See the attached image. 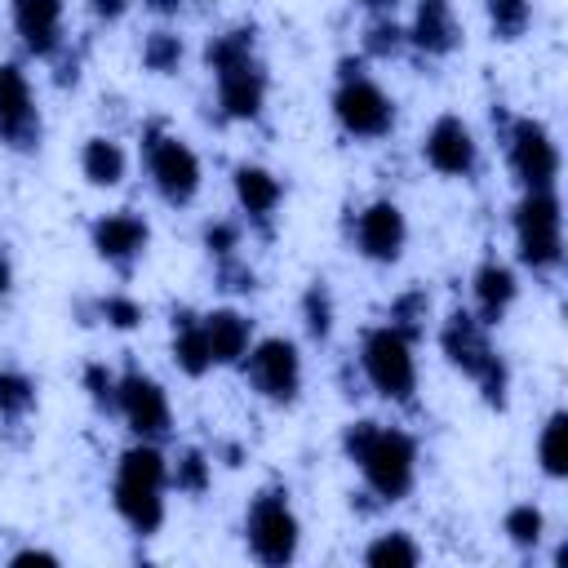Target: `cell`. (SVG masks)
Listing matches in <instances>:
<instances>
[{"instance_id":"obj_21","label":"cell","mask_w":568,"mask_h":568,"mask_svg":"<svg viewBox=\"0 0 568 568\" xmlns=\"http://www.w3.org/2000/svg\"><path fill=\"white\" fill-rule=\"evenodd\" d=\"M231 182H235V200H240L244 217L266 226V222L275 217L280 200H284V182H280L271 169H262V164H235Z\"/></svg>"},{"instance_id":"obj_34","label":"cell","mask_w":568,"mask_h":568,"mask_svg":"<svg viewBox=\"0 0 568 568\" xmlns=\"http://www.w3.org/2000/svg\"><path fill=\"white\" fill-rule=\"evenodd\" d=\"M244 53H253V27H231V31H222V36L209 40L204 62H209V71H213V67L235 62V58H244Z\"/></svg>"},{"instance_id":"obj_25","label":"cell","mask_w":568,"mask_h":568,"mask_svg":"<svg viewBox=\"0 0 568 568\" xmlns=\"http://www.w3.org/2000/svg\"><path fill=\"white\" fill-rule=\"evenodd\" d=\"M537 462L550 479H564L568 475V413L555 408L541 426V439H537Z\"/></svg>"},{"instance_id":"obj_35","label":"cell","mask_w":568,"mask_h":568,"mask_svg":"<svg viewBox=\"0 0 568 568\" xmlns=\"http://www.w3.org/2000/svg\"><path fill=\"white\" fill-rule=\"evenodd\" d=\"M98 315H102L111 328H138V324H142V306H138L133 297H124V293L102 297V302H98Z\"/></svg>"},{"instance_id":"obj_11","label":"cell","mask_w":568,"mask_h":568,"mask_svg":"<svg viewBox=\"0 0 568 568\" xmlns=\"http://www.w3.org/2000/svg\"><path fill=\"white\" fill-rule=\"evenodd\" d=\"M115 413L124 417V426L138 439H155V444L173 426V408H169L164 386L151 373H142V368H129V373L115 377Z\"/></svg>"},{"instance_id":"obj_2","label":"cell","mask_w":568,"mask_h":568,"mask_svg":"<svg viewBox=\"0 0 568 568\" xmlns=\"http://www.w3.org/2000/svg\"><path fill=\"white\" fill-rule=\"evenodd\" d=\"M164 488H169V457L160 453L155 439H138L120 453L115 462V515L138 532L151 537L164 524Z\"/></svg>"},{"instance_id":"obj_40","label":"cell","mask_w":568,"mask_h":568,"mask_svg":"<svg viewBox=\"0 0 568 568\" xmlns=\"http://www.w3.org/2000/svg\"><path fill=\"white\" fill-rule=\"evenodd\" d=\"M13 288V262H9V253L0 248V297Z\"/></svg>"},{"instance_id":"obj_39","label":"cell","mask_w":568,"mask_h":568,"mask_svg":"<svg viewBox=\"0 0 568 568\" xmlns=\"http://www.w3.org/2000/svg\"><path fill=\"white\" fill-rule=\"evenodd\" d=\"M124 9H129V0H93V13L106 18V22H115Z\"/></svg>"},{"instance_id":"obj_32","label":"cell","mask_w":568,"mask_h":568,"mask_svg":"<svg viewBox=\"0 0 568 568\" xmlns=\"http://www.w3.org/2000/svg\"><path fill=\"white\" fill-rule=\"evenodd\" d=\"M426 315H430V297H426V288H408V293H399V297L390 302V320H386V324H395L404 337L417 342Z\"/></svg>"},{"instance_id":"obj_18","label":"cell","mask_w":568,"mask_h":568,"mask_svg":"<svg viewBox=\"0 0 568 568\" xmlns=\"http://www.w3.org/2000/svg\"><path fill=\"white\" fill-rule=\"evenodd\" d=\"M404 40L426 53V58H444L462 44V22L453 13V0H417L413 22L404 27Z\"/></svg>"},{"instance_id":"obj_4","label":"cell","mask_w":568,"mask_h":568,"mask_svg":"<svg viewBox=\"0 0 568 568\" xmlns=\"http://www.w3.org/2000/svg\"><path fill=\"white\" fill-rule=\"evenodd\" d=\"M359 368L368 386L390 404H413L417 395V355L413 337H404L395 324H377L359 342Z\"/></svg>"},{"instance_id":"obj_14","label":"cell","mask_w":568,"mask_h":568,"mask_svg":"<svg viewBox=\"0 0 568 568\" xmlns=\"http://www.w3.org/2000/svg\"><path fill=\"white\" fill-rule=\"evenodd\" d=\"M213 80H217V106H222L226 120H257L262 115V106H266V71H262V62L253 53L213 67Z\"/></svg>"},{"instance_id":"obj_1","label":"cell","mask_w":568,"mask_h":568,"mask_svg":"<svg viewBox=\"0 0 568 568\" xmlns=\"http://www.w3.org/2000/svg\"><path fill=\"white\" fill-rule=\"evenodd\" d=\"M342 448L359 466V475H364V484L377 501L390 506V501H404L413 493V484H417V439L408 430L364 417V422L346 426Z\"/></svg>"},{"instance_id":"obj_6","label":"cell","mask_w":568,"mask_h":568,"mask_svg":"<svg viewBox=\"0 0 568 568\" xmlns=\"http://www.w3.org/2000/svg\"><path fill=\"white\" fill-rule=\"evenodd\" d=\"M515 248L528 271H555L564 262V209L555 186L546 191H524L515 204Z\"/></svg>"},{"instance_id":"obj_36","label":"cell","mask_w":568,"mask_h":568,"mask_svg":"<svg viewBox=\"0 0 568 568\" xmlns=\"http://www.w3.org/2000/svg\"><path fill=\"white\" fill-rule=\"evenodd\" d=\"M84 390L98 408H115V373L106 364H89L84 368Z\"/></svg>"},{"instance_id":"obj_26","label":"cell","mask_w":568,"mask_h":568,"mask_svg":"<svg viewBox=\"0 0 568 568\" xmlns=\"http://www.w3.org/2000/svg\"><path fill=\"white\" fill-rule=\"evenodd\" d=\"M209 479H213V462H209L200 448H182L178 462L169 466V484H173L178 493H186V497L209 493Z\"/></svg>"},{"instance_id":"obj_42","label":"cell","mask_w":568,"mask_h":568,"mask_svg":"<svg viewBox=\"0 0 568 568\" xmlns=\"http://www.w3.org/2000/svg\"><path fill=\"white\" fill-rule=\"evenodd\" d=\"M359 4H368L373 13H390L395 9V0H359Z\"/></svg>"},{"instance_id":"obj_23","label":"cell","mask_w":568,"mask_h":568,"mask_svg":"<svg viewBox=\"0 0 568 568\" xmlns=\"http://www.w3.org/2000/svg\"><path fill=\"white\" fill-rule=\"evenodd\" d=\"M80 173L93 182V186H120L124 182V173H129V155H124V146L115 142V138H89L84 146H80Z\"/></svg>"},{"instance_id":"obj_3","label":"cell","mask_w":568,"mask_h":568,"mask_svg":"<svg viewBox=\"0 0 568 568\" xmlns=\"http://www.w3.org/2000/svg\"><path fill=\"white\" fill-rule=\"evenodd\" d=\"M439 351L448 355V364H453L457 373H466L470 382H479V390H484V399H488L493 408L506 404L510 368H506V359L493 351L488 324H479L475 311H462V306H457V311L439 324Z\"/></svg>"},{"instance_id":"obj_29","label":"cell","mask_w":568,"mask_h":568,"mask_svg":"<svg viewBox=\"0 0 568 568\" xmlns=\"http://www.w3.org/2000/svg\"><path fill=\"white\" fill-rule=\"evenodd\" d=\"M484 13L497 40H519L532 22V0H484Z\"/></svg>"},{"instance_id":"obj_16","label":"cell","mask_w":568,"mask_h":568,"mask_svg":"<svg viewBox=\"0 0 568 568\" xmlns=\"http://www.w3.org/2000/svg\"><path fill=\"white\" fill-rule=\"evenodd\" d=\"M89 240H93V248H98V257H102L106 266L129 271V266L146 253L151 226H146V217L120 209V213H102V217L89 226Z\"/></svg>"},{"instance_id":"obj_28","label":"cell","mask_w":568,"mask_h":568,"mask_svg":"<svg viewBox=\"0 0 568 568\" xmlns=\"http://www.w3.org/2000/svg\"><path fill=\"white\" fill-rule=\"evenodd\" d=\"M501 532L510 537V546L532 550V546H541V537H546V515H541L532 501H519V506H510V510H506Z\"/></svg>"},{"instance_id":"obj_20","label":"cell","mask_w":568,"mask_h":568,"mask_svg":"<svg viewBox=\"0 0 568 568\" xmlns=\"http://www.w3.org/2000/svg\"><path fill=\"white\" fill-rule=\"evenodd\" d=\"M204 324V337H209V355H213V368L217 364H240L253 346V320L231 311V306H217L209 315H200Z\"/></svg>"},{"instance_id":"obj_37","label":"cell","mask_w":568,"mask_h":568,"mask_svg":"<svg viewBox=\"0 0 568 568\" xmlns=\"http://www.w3.org/2000/svg\"><path fill=\"white\" fill-rule=\"evenodd\" d=\"M204 248L222 262V257H235V248H240V226L235 222H213V226H204Z\"/></svg>"},{"instance_id":"obj_30","label":"cell","mask_w":568,"mask_h":568,"mask_svg":"<svg viewBox=\"0 0 568 568\" xmlns=\"http://www.w3.org/2000/svg\"><path fill=\"white\" fill-rule=\"evenodd\" d=\"M36 408V382L18 368H0V417L4 422H18Z\"/></svg>"},{"instance_id":"obj_19","label":"cell","mask_w":568,"mask_h":568,"mask_svg":"<svg viewBox=\"0 0 568 568\" xmlns=\"http://www.w3.org/2000/svg\"><path fill=\"white\" fill-rule=\"evenodd\" d=\"M515 293H519V280H515V271L506 266V262H497V257H488V262H479V271L470 275V297H475V320L479 324H501L506 320V311H510V302H515Z\"/></svg>"},{"instance_id":"obj_38","label":"cell","mask_w":568,"mask_h":568,"mask_svg":"<svg viewBox=\"0 0 568 568\" xmlns=\"http://www.w3.org/2000/svg\"><path fill=\"white\" fill-rule=\"evenodd\" d=\"M27 564H58V555L53 550H36V546L9 555V568H27Z\"/></svg>"},{"instance_id":"obj_17","label":"cell","mask_w":568,"mask_h":568,"mask_svg":"<svg viewBox=\"0 0 568 568\" xmlns=\"http://www.w3.org/2000/svg\"><path fill=\"white\" fill-rule=\"evenodd\" d=\"M9 13L27 53L53 58L62 49V13H67L62 0H9Z\"/></svg>"},{"instance_id":"obj_7","label":"cell","mask_w":568,"mask_h":568,"mask_svg":"<svg viewBox=\"0 0 568 568\" xmlns=\"http://www.w3.org/2000/svg\"><path fill=\"white\" fill-rule=\"evenodd\" d=\"M244 541H248V555L266 568H284L297 559V546H302V524L293 515V501L284 488H266L253 497L248 506V519H244Z\"/></svg>"},{"instance_id":"obj_24","label":"cell","mask_w":568,"mask_h":568,"mask_svg":"<svg viewBox=\"0 0 568 568\" xmlns=\"http://www.w3.org/2000/svg\"><path fill=\"white\" fill-rule=\"evenodd\" d=\"M364 564L368 568H413V564H422V546L404 528H390L364 546Z\"/></svg>"},{"instance_id":"obj_9","label":"cell","mask_w":568,"mask_h":568,"mask_svg":"<svg viewBox=\"0 0 568 568\" xmlns=\"http://www.w3.org/2000/svg\"><path fill=\"white\" fill-rule=\"evenodd\" d=\"M506 155H510V169L524 182V191H546L559 182V146L541 120L515 115L506 129Z\"/></svg>"},{"instance_id":"obj_10","label":"cell","mask_w":568,"mask_h":568,"mask_svg":"<svg viewBox=\"0 0 568 568\" xmlns=\"http://www.w3.org/2000/svg\"><path fill=\"white\" fill-rule=\"evenodd\" d=\"M248 373V386L271 404H293L302 390V355L288 337H262L240 359Z\"/></svg>"},{"instance_id":"obj_13","label":"cell","mask_w":568,"mask_h":568,"mask_svg":"<svg viewBox=\"0 0 568 568\" xmlns=\"http://www.w3.org/2000/svg\"><path fill=\"white\" fill-rule=\"evenodd\" d=\"M404 244H408V222H404V209L395 200H373V204L359 209V217H355V248L368 262L390 266V262H399Z\"/></svg>"},{"instance_id":"obj_27","label":"cell","mask_w":568,"mask_h":568,"mask_svg":"<svg viewBox=\"0 0 568 568\" xmlns=\"http://www.w3.org/2000/svg\"><path fill=\"white\" fill-rule=\"evenodd\" d=\"M182 53H186V44H182V36L178 31H151L146 40H142V67L146 71H155V75H173L178 67H182Z\"/></svg>"},{"instance_id":"obj_22","label":"cell","mask_w":568,"mask_h":568,"mask_svg":"<svg viewBox=\"0 0 568 568\" xmlns=\"http://www.w3.org/2000/svg\"><path fill=\"white\" fill-rule=\"evenodd\" d=\"M173 364H178L186 377H204V373L213 368L204 324H200V315H191V311H178V315H173Z\"/></svg>"},{"instance_id":"obj_8","label":"cell","mask_w":568,"mask_h":568,"mask_svg":"<svg viewBox=\"0 0 568 568\" xmlns=\"http://www.w3.org/2000/svg\"><path fill=\"white\" fill-rule=\"evenodd\" d=\"M142 155H146L151 186L160 191L164 204L182 209V204H191V200L200 195L204 169H200V155H195L182 138H173V133H164V129H151L146 142H142Z\"/></svg>"},{"instance_id":"obj_15","label":"cell","mask_w":568,"mask_h":568,"mask_svg":"<svg viewBox=\"0 0 568 568\" xmlns=\"http://www.w3.org/2000/svg\"><path fill=\"white\" fill-rule=\"evenodd\" d=\"M0 142L27 151L40 142V111L27 75L13 62H0Z\"/></svg>"},{"instance_id":"obj_33","label":"cell","mask_w":568,"mask_h":568,"mask_svg":"<svg viewBox=\"0 0 568 568\" xmlns=\"http://www.w3.org/2000/svg\"><path fill=\"white\" fill-rule=\"evenodd\" d=\"M404 44H408L404 40V27L390 13H377L368 22V31H364V53H373V58H395Z\"/></svg>"},{"instance_id":"obj_5","label":"cell","mask_w":568,"mask_h":568,"mask_svg":"<svg viewBox=\"0 0 568 568\" xmlns=\"http://www.w3.org/2000/svg\"><path fill=\"white\" fill-rule=\"evenodd\" d=\"M333 115L342 124V133L359 138V142H377L395 129V102L390 93L359 71V62H342L337 89H333Z\"/></svg>"},{"instance_id":"obj_41","label":"cell","mask_w":568,"mask_h":568,"mask_svg":"<svg viewBox=\"0 0 568 568\" xmlns=\"http://www.w3.org/2000/svg\"><path fill=\"white\" fill-rule=\"evenodd\" d=\"M142 4H146V9H155V13H178L186 0H142Z\"/></svg>"},{"instance_id":"obj_31","label":"cell","mask_w":568,"mask_h":568,"mask_svg":"<svg viewBox=\"0 0 568 568\" xmlns=\"http://www.w3.org/2000/svg\"><path fill=\"white\" fill-rule=\"evenodd\" d=\"M302 320H306V333L315 342H324L333 333V293L324 280H315L306 293H302Z\"/></svg>"},{"instance_id":"obj_12","label":"cell","mask_w":568,"mask_h":568,"mask_svg":"<svg viewBox=\"0 0 568 568\" xmlns=\"http://www.w3.org/2000/svg\"><path fill=\"white\" fill-rule=\"evenodd\" d=\"M422 160L444 178H470L479 169V142L462 115H439L422 138Z\"/></svg>"}]
</instances>
